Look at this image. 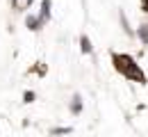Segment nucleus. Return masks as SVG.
Here are the masks:
<instances>
[{
	"label": "nucleus",
	"instance_id": "4",
	"mask_svg": "<svg viewBox=\"0 0 148 137\" xmlns=\"http://www.w3.org/2000/svg\"><path fill=\"white\" fill-rule=\"evenodd\" d=\"M80 46H82V53H91V41H89V37H80Z\"/></svg>",
	"mask_w": 148,
	"mask_h": 137
},
{
	"label": "nucleus",
	"instance_id": "3",
	"mask_svg": "<svg viewBox=\"0 0 148 137\" xmlns=\"http://www.w3.org/2000/svg\"><path fill=\"white\" fill-rule=\"evenodd\" d=\"M25 23H27V28H30V30H39L43 21H41V19H37V16H27V21H25Z\"/></svg>",
	"mask_w": 148,
	"mask_h": 137
},
{
	"label": "nucleus",
	"instance_id": "2",
	"mask_svg": "<svg viewBox=\"0 0 148 137\" xmlns=\"http://www.w3.org/2000/svg\"><path fill=\"white\" fill-rule=\"evenodd\" d=\"M50 19V0H43L41 2V21Z\"/></svg>",
	"mask_w": 148,
	"mask_h": 137
},
{
	"label": "nucleus",
	"instance_id": "1",
	"mask_svg": "<svg viewBox=\"0 0 148 137\" xmlns=\"http://www.w3.org/2000/svg\"><path fill=\"white\" fill-rule=\"evenodd\" d=\"M112 59H114V64H116V69L125 76V78L130 80H137V82H146V76H144V71L137 66V62L130 57V55H121V53H114L112 55Z\"/></svg>",
	"mask_w": 148,
	"mask_h": 137
},
{
	"label": "nucleus",
	"instance_id": "7",
	"mask_svg": "<svg viewBox=\"0 0 148 137\" xmlns=\"http://www.w3.org/2000/svg\"><path fill=\"white\" fill-rule=\"evenodd\" d=\"M53 133H55V135H66V133H71V128H57Z\"/></svg>",
	"mask_w": 148,
	"mask_h": 137
},
{
	"label": "nucleus",
	"instance_id": "9",
	"mask_svg": "<svg viewBox=\"0 0 148 137\" xmlns=\"http://www.w3.org/2000/svg\"><path fill=\"white\" fill-rule=\"evenodd\" d=\"M144 12H148V0H144Z\"/></svg>",
	"mask_w": 148,
	"mask_h": 137
},
{
	"label": "nucleus",
	"instance_id": "6",
	"mask_svg": "<svg viewBox=\"0 0 148 137\" xmlns=\"http://www.w3.org/2000/svg\"><path fill=\"white\" fill-rule=\"evenodd\" d=\"M71 110H73L75 114H77V112H82V103H80V96H75V98H73V105H71Z\"/></svg>",
	"mask_w": 148,
	"mask_h": 137
},
{
	"label": "nucleus",
	"instance_id": "8",
	"mask_svg": "<svg viewBox=\"0 0 148 137\" xmlns=\"http://www.w3.org/2000/svg\"><path fill=\"white\" fill-rule=\"evenodd\" d=\"M34 101V94L32 92H25V103H32Z\"/></svg>",
	"mask_w": 148,
	"mask_h": 137
},
{
	"label": "nucleus",
	"instance_id": "5",
	"mask_svg": "<svg viewBox=\"0 0 148 137\" xmlns=\"http://www.w3.org/2000/svg\"><path fill=\"white\" fill-rule=\"evenodd\" d=\"M139 39H141V43H148V25L139 28Z\"/></svg>",
	"mask_w": 148,
	"mask_h": 137
}]
</instances>
